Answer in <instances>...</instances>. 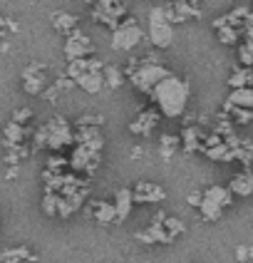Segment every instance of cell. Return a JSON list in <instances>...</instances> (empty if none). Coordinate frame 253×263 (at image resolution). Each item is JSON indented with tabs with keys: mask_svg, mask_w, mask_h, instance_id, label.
I'll return each instance as SVG.
<instances>
[{
	"mask_svg": "<svg viewBox=\"0 0 253 263\" xmlns=\"http://www.w3.org/2000/svg\"><path fill=\"white\" fill-rule=\"evenodd\" d=\"M233 201V194L228 191V186H208L204 191V199H201V206H199V211H201V219L204 221H219L223 214V209H228Z\"/></svg>",
	"mask_w": 253,
	"mask_h": 263,
	"instance_id": "4",
	"label": "cell"
},
{
	"mask_svg": "<svg viewBox=\"0 0 253 263\" xmlns=\"http://www.w3.org/2000/svg\"><path fill=\"white\" fill-rule=\"evenodd\" d=\"M43 211L47 214V216H57V194H55V191H45Z\"/></svg>",
	"mask_w": 253,
	"mask_h": 263,
	"instance_id": "29",
	"label": "cell"
},
{
	"mask_svg": "<svg viewBox=\"0 0 253 263\" xmlns=\"http://www.w3.org/2000/svg\"><path fill=\"white\" fill-rule=\"evenodd\" d=\"M228 87L231 89H243V87H253V67H236L231 77H228Z\"/></svg>",
	"mask_w": 253,
	"mask_h": 263,
	"instance_id": "19",
	"label": "cell"
},
{
	"mask_svg": "<svg viewBox=\"0 0 253 263\" xmlns=\"http://www.w3.org/2000/svg\"><path fill=\"white\" fill-rule=\"evenodd\" d=\"M241 144H243V146H246V149H248V152L253 154V139H241Z\"/></svg>",
	"mask_w": 253,
	"mask_h": 263,
	"instance_id": "36",
	"label": "cell"
},
{
	"mask_svg": "<svg viewBox=\"0 0 253 263\" xmlns=\"http://www.w3.org/2000/svg\"><path fill=\"white\" fill-rule=\"evenodd\" d=\"M137 241H142L147 246H151V243H174V236H169L164 223H151L144 231H137Z\"/></svg>",
	"mask_w": 253,
	"mask_h": 263,
	"instance_id": "11",
	"label": "cell"
},
{
	"mask_svg": "<svg viewBox=\"0 0 253 263\" xmlns=\"http://www.w3.org/2000/svg\"><path fill=\"white\" fill-rule=\"evenodd\" d=\"M92 55H94V45L82 30L77 28L74 32L67 35V40H65V58H67V62L80 58H92Z\"/></svg>",
	"mask_w": 253,
	"mask_h": 263,
	"instance_id": "8",
	"label": "cell"
},
{
	"mask_svg": "<svg viewBox=\"0 0 253 263\" xmlns=\"http://www.w3.org/2000/svg\"><path fill=\"white\" fill-rule=\"evenodd\" d=\"M32 256V251L28 246H15V249H8L0 253V263H25Z\"/></svg>",
	"mask_w": 253,
	"mask_h": 263,
	"instance_id": "24",
	"label": "cell"
},
{
	"mask_svg": "<svg viewBox=\"0 0 253 263\" xmlns=\"http://www.w3.org/2000/svg\"><path fill=\"white\" fill-rule=\"evenodd\" d=\"M50 20H52V28L62 32V35H70V32L80 28V17L74 13H67V10H55L50 15Z\"/></svg>",
	"mask_w": 253,
	"mask_h": 263,
	"instance_id": "13",
	"label": "cell"
},
{
	"mask_svg": "<svg viewBox=\"0 0 253 263\" xmlns=\"http://www.w3.org/2000/svg\"><path fill=\"white\" fill-rule=\"evenodd\" d=\"M201 139H204V134L199 132V127H184L181 132V149H184V154H196V152H201Z\"/></svg>",
	"mask_w": 253,
	"mask_h": 263,
	"instance_id": "15",
	"label": "cell"
},
{
	"mask_svg": "<svg viewBox=\"0 0 253 263\" xmlns=\"http://www.w3.org/2000/svg\"><path fill=\"white\" fill-rule=\"evenodd\" d=\"M236 258H238V261H248V258H253V249H251V246H238V249H236Z\"/></svg>",
	"mask_w": 253,
	"mask_h": 263,
	"instance_id": "33",
	"label": "cell"
},
{
	"mask_svg": "<svg viewBox=\"0 0 253 263\" xmlns=\"http://www.w3.org/2000/svg\"><path fill=\"white\" fill-rule=\"evenodd\" d=\"M30 117H32V109H30V107H20V109H15L13 112V119H10V122L20 124V127H25V124L30 122Z\"/></svg>",
	"mask_w": 253,
	"mask_h": 263,
	"instance_id": "31",
	"label": "cell"
},
{
	"mask_svg": "<svg viewBox=\"0 0 253 263\" xmlns=\"http://www.w3.org/2000/svg\"><path fill=\"white\" fill-rule=\"evenodd\" d=\"M132 206H134V196L129 186H122V189L114 194V209H117V223H124L132 214Z\"/></svg>",
	"mask_w": 253,
	"mask_h": 263,
	"instance_id": "12",
	"label": "cell"
},
{
	"mask_svg": "<svg viewBox=\"0 0 253 263\" xmlns=\"http://www.w3.org/2000/svg\"><path fill=\"white\" fill-rule=\"evenodd\" d=\"M228 191L233 194V196H251L253 194V172H238L233 179H231V184H228Z\"/></svg>",
	"mask_w": 253,
	"mask_h": 263,
	"instance_id": "14",
	"label": "cell"
},
{
	"mask_svg": "<svg viewBox=\"0 0 253 263\" xmlns=\"http://www.w3.org/2000/svg\"><path fill=\"white\" fill-rule=\"evenodd\" d=\"M89 72V58H80V60H70L67 62V77L77 80L80 74Z\"/></svg>",
	"mask_w": 253,
	"mask_h": 263,
	"instance_id": "26",
	"label": "cell"
},
{
	"mask_svg": "<svg viewBox=\"0 0 253 263\" xmlns=\"http://www.w3.org/2000/svg\"><path fill=\"white\" fill-rule=\"evenodd\" d=\"M216 30V35H219V43L221 45H236L238 37H241V30L238 28H231V25H219Z\"/></svg>",
	"mask_w": 253,
	"mask_h": 263,
	"instance_id": "25",
	"label": "cell"
},
{
	"mask_svg": "<svg viewBox=\"0 0 253 263\" xmlns=\"http://www.w3.org/2000/svg\"><path fill=\"white\" fill-rule=\"evenodd\" d=\"M201 199H204V191H191L186 201H189V206H196V209H199V206H201Z\"/></svg>",
	"mask_w": 253,
	"mask_h": 263,
	"instance_id": "34",
	"label": "cell"
},
{
	"mask_svg": "<svg viewBox=\"0 0 253 263\" xmlns=\"http://www.w3.org/2000/svg\"><path fill=\"white\" fill-rule=\"evenodd\" d=\"M124 74L129 77V82H132L139 92L151 95L154 87L162 82L166 74H171V72H169V67L162 62V58H157V55H151V52H149V55H144V58L132 60Z\"/></svg>",
	"mask_w": 253,
	"mask_h": 263,
	"instance_id": "2",
	"label": "cell"
},
{
	"mask_svg": "<svg viewBox=\"0 0 253 263\" xmlns=\"http://www.w3.org/2000/svg\"><path fill=\"white\" fill-rule=\"evenodd\" d=\"M132 196H134V204H159V201L166 199V191L159 184L139 181L137 186H132Z\"/></svg>",
	"mask_w": 253,
	"mask_h": 263,
	"instance_id": "9",
	"label": "cell"
},
{
	"mask_svg": "<svg viewBox=\"0 0 253 263\" xmlns=\"http://www.w3.org/2000/svg\"><path fill=\"white\" fill-rule=\"evenodd\" d=\"M149 97L157 102L162 117L177 119V117H181V115L186 112V107H189L191 87H189V82H186L184 77H179V74L171 72L154 87V92H151Z\"/></svg>",
	"mask_w": 253,
	"mask_h": 263,
	"instance_id": "1",
	"label": "cell"
},
{
	"mask_svg": "<svg viewBox=\"0 0 253 263\" xmlns=\"http://www.w3.org/2000/svg\"><path fill=\"white\" fill-rule=\"evenodd\" d=\"M20 82H23V89L28 95H43L47 89V67L43 62H30L20 72Z\"/></svg>",
	"mask_w": 253,
	"mask_h": 263,
	"instance_id": "7",
	"label": "cell"
},
{
	"mask_svg": "<svg viewBox=\"0 0 253 263\" xmlns=\"http://www.w3.org/2000/svg\"><path fill=\"white\" fill-rule=\"evenodd\" d=\"M238 62L243 67H253V40H246V43L238 45Z\"/></svg>",
	"mask_w": 253,
	"mask_h": 263,
	"instance_id": "27",
	"label": "cell"
},
{
	"mask_svg": "<svg viewBox=\"0 0 253 263\" xmlns=\"http://www.w3.org/2000/svg\"><path fill=\"white\" fill-rule=\"evenodd\" d=\"M30 132L25 127H20V124H15V122H8L5 127H3V146L8 149V146H17L23 144L25 139H28Z\"/></svg>",
	"mask_w": 253,
	"mask_h": 263,
	"instance_id": "16",
	"label": "cell"
},
{
	"mask_svg": "<svg viewBox=\"0 0 253 263\" xmlns=\"http://www.w3.org/2000/svg\"><path fill=\"white\" fill-rule=\"evenodd\" d=\"M223 115H228V119L233 124H251L253 122V109H246V107H233V104H223Z\"/></svg>",
	"mask_w": 253,
	"mask_h": 263,
	"instance_id": "21",
	"label": "cell"
},
{
	"mask_svg": "<svg viewBox=\"0 0 253 263\" xmlns=\"http://www.w3.org/2000/svg\"><path fill=\"white\" fill-rule=\"evenodd\" d=\"M45 132H47V149L55 154L74 142V129L62 115H55L50 122H45Z\"/></svg>",
	"mask_w": 253,
	"mask_h": 263,
	"instance_id": "6",
	"label": "cell"
},
{
	"mask_svg": "<svg viewBox=\"0 0 253 263\" xmlns=\"http://www.w3.org/2000/svg\"><path fill=\"white\" fill-rule=\"evenodd\" d=\"M241 37H246V40H253V8L248 17L243 20V25H241Z\"/></svg>",
	"mask_w": 253,
	"mask_h": 263,
	"instance_id": "32",
	"label": "cell"
},
{
	"mask_svg": "<svg viewBox=\"0 0 253 263\" xmlns=\"http://www.w3.org/2000/svg\"><path fill=\"white\" fill-rule=\"evenodd\" d=\"M228 104L233 107H246V109H253V87H243V89H231L228 95Z\"/></svg>",
	"mask_w": 253,
	"mask_h": 263,
	"instance_id": "22",
	"label": "cell"
},
{
	"mask_svg": "<svg viewBox=\"0 0 253 263\" xmlns=\"http://www.w3.org/2000/svg\"><path fill=\"white\" fill-rule=\"evenodd\" d=\"M92 216L100 221V223H117L114 201H94L92 204Z\"/></svg>",
	"mask_w": 253,
	"mask_h": 263,
	"instance_id": "18",
	"label": "cell"
},
{
	"mask_svg": "<svg viewBox=\"0 0 253 263\" xmlns=\"http://www.w3.org/2000/svg\"><path fill=\"white\" fill-rule=\"evenodd\" d=\"M17 172H20V166H10V169L5 172V179H8V181H13L15 176H17Z\"/></svg>",
	"mask_w": 253,
	"mask_h": 263,
	"instance_id": "35",
	"label": "cell"
},
{
	"mask_svg": "<svg viewBox=\"0 0 253 263\" xmlns=\"http://www.w3.org/2000/svg\"><path fill=\"white\" fill-rule=\"evenodd\" d=\"M142 37H144L142 25H139L134 17H124L117 28L112 30V50L129 52V50H134L137 45L142 43Z\"/></svg>",
	"mask_w": 253,
	"mask_h": 263,
	"instance_id": "5",
	"label": "cell"
},
{
	"mask_svg": "<svg viewBox=\"0 0 253 263\" xmlns=\"http://www.w3.org/2000/svg\"><path fill=\"white\" fill-rule=\"evenodd\" d=\"M147 35H149V43L154 45L157 50H166V47H171V43H174V25L166 20L162 5H154L149 10Z\"/></svg>",
	"mask_w": 253,
	"mask_h": 263,
	"instance_id": "3",
	"label": "cell"
},
{
	"mask_svg": "<svg viewBox=\"0 0 253 263\" xmlns=\"http://www.w3.org/2000/svg\"><path fill=\"white\" fill-rule=\"evenodd\" d=\"M74 85L80 89H85L87 95H97L100 89H104V77L102 72H85L74 80Z\"/></svg>",
	"mask_w": 253,
	"mask_h": 263,
	"instance_id": "17",
	"label": "cell"
},
{
	"mask_svg": "<svg viewBox=\"0 0 253 263\" xmlns=\"http://www.w3.org/2000/svg\"><path fill=\"white\" fill-rule=\"evenodd\" d=\"M159 119H162V112H159V109H144L139 117L129 122V132L137 134V137H147V134H151V132L157 129Z\"/></svg>",
	"mask_w": 253,
	"mask_h": 263,
	"instance_id": "10",
	"label": "cell"
},
{
	"mask_svg": "<svg viewBox=\"0 0 253 263\" xmlns=\"http://www.w3.org/2000/svg\"><path fill=\"white\" fill-rule=\"evenodd\" d=\"M164 229L169 231V236L177 238V236H181L184 231H186V223H184L181 219H177V216H166V219H164Z\"/></svg>",
	"mask_w": 253,
	"mask_h": 263,
	"instance_id": "28",
	"label": "cell"
},
{
	"mask_svg": "<svg viewBox=\"0 0 253 263\" xmlns=\"http://www.w3.org/2000/svg\"><path fill=\"white\" fill-rule=\"evenodd\" d=\"M179 146H181V137H177V134H162L159 137V157L164 161H169L179 152Z\"/></svg>",
	"mask_w": 253,
	"mask_h": 263,
	"instance_id": "20",
	"label": "cell"
},
{
	"mask_svg": "<svg viewBox=\"0 0 253 263\" xmlns=\"http://www.w3.org/2000/svg\"><path fill=\"white\" fill-rule=\"evenodd\" d=\"M102 124H104L102 115H85V117L77 119V124H74V127H97V129H100Z\"/></svg>",
	"mask_w": 253,
	"mask_h": 263,
	"instance_id": "30",
	"label": "cell"
},
{
	"mask_svg": "<svg viewBox=\"0 0 253 263\" xmlns=\"http://www.w3.org/2000/svg\"><path fill=\"white\" fill-rule=\"evenodd\" d=\"M102 77H104V87H109V89H117L124 85V72L119 70L117 65H104Z\"/></svg>",
	"mask_w": 253,
	"mask_h": 263,
	"instance_id": "23",
	"label": "cell"
}]
</instances>
